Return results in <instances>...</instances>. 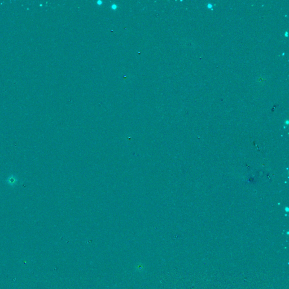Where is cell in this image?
Listing matches in <instances>:
<instances>
[{"label":"cell","mask_w":289,"mask_h":289,"mask_svg":"<svg viewBox=\"0 0 289 289\" xmlns=\"http://www.w3.org/2000/svg\"><path fill=\"white\" fill-rule=\"evenodd\" d=\"M7 184L11 187H14L15 185L18 184L19 181L18 179L14 174H11L6 180Z\"/></svg>","instance_id":"1"},{"label":"cell","mask_w":289,"mask_h":289,"mask_svg":"<svg viewBox=\"0 0 289 289\" xmlns=\"http://www.w3.org/2000/svg\"><path fill=\"white\" fill-rule=\"evenodd\" d=\"M111 8L113 9V10H116L117 9V5L116 4H112L111 5Z\"/></svg>","instance_id":"2"},{"label":"cell","mask_w":289,"mask_h":289,"mask_svg":"<svg viewBox=\"0 0 289 289\" xmlns=\"http://www.w3.org/2000/svg\"><path fill=\"white\" fill-rule=\"evenodd\" d=\"M97 4L98 5H102V1H98L97 2Z\"/></svg>","instance_id":"3"}]
</instances>
